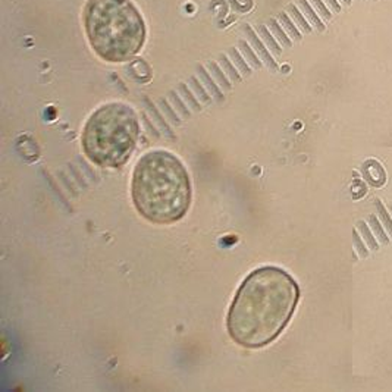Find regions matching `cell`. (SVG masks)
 Listing matches in <instances>:
<instances>
[{
	"label": "cell",
	"mask_w": 392,
	"mask_h": 392,
	"mask_svg": "<svg viewBox=\"0 0 392 392\" xmlns=\"http://www.w3.org/2000/svg\"><path fill=\"white\" fill-rule=\"evenodd\" d=\"M298 300L300 288L290 273L275 266L254 269L231 303L228 334L244 348H263L287 328Z\"/></svg>",
	"instance_id": "obj_1"
},
{
	"label": "cell",
	"mask_w": 392,
	"mask_h": 392,
	"mask_svg": "<svg viewBox=\"0 0 392 392\" xmlns=\"http://www.w3.org/2000/svg\"><path fill=\"white\" fill-rule=\"evenodd\" d=\"M131 198L135 210L156 225H170L188 213L193 190L182 160L168 150H150L137 160Z\"/></svg>",
	"instance_id": "obj_2"
},
{
	"label": "cell",
	"mask_w": 392,
	"mask_h": 392,
	"mask_svg": "<svg viewBox=\"0 0 392 392\" xmlns=\"http://www.w3.org/2000/svg\"><path fill=\"white\" fill-rule=\"evenodd\" d=\"M254 69L241 55L239 49H231L219 60L207 62L185 83L180 84L160 100L146 115L150 129L170 131L193 113L201 111L211 101L222 100L224 94Z\"/></svg>",
	"instance_id": "obj_3"
},
{
	"label": "cell",
	"mask_w": 392,
	"mask_h": 392,
	"mask_svg": "<svg viewBox=\"0 0 392 392\" xmlns=\"http://www.w3.org/2000/svg\"><path fill=\"white\" fill-rule=\"evenodd\" d=\"M85 35L101 60L124 63L146 43V24L131 0H87L83 12Z\"/></svg>",
	"instance_id": "obj_4"
},
{
	"label": "cell",
	"mask_w": 392,
	"mask_h": 392,
	"mask_svg": "<svg viewBox=\"0 0 392 392\" xmlns=\"http://www.w3.org/2000/svg\"><path fill=\"white\" fill-rule=\"evenodd\" d=\"M140 138V119L124 101H111L88 116L81 132L84 154L100 168L119 169L132 156Z\"/></svg>",
	"instance_id": "obj_5"
},
{
	"label": "cell",
	"mask_w": 392,
	"mask_h": 392,
	"mask_svg": "<svg viewBox=\"0 0 392 392\" xmlns=\"http://www.w3.org/2000/svg\"><path fill=\"white\" fill-rule=\"evenodd\" d=\"M245 32H247V35H248V39H250L252 44L254 46V49H256V52H257L259 57L262 59V62H263L265 65H267L269 68H273V69H275V68H276V62L273 60V57L270 56V53L267 52V49L265 47V44L257 39L256 32L253 31L250 25H245Z\"/></svg>",
	"instance_id": "obj_6"
},
{
	"label": "cell",
	"mask_w": 392,
	"mask_h": 392,
	"mask_svg": "<svg viewBox=\"0 0 392 392\" xmlns=\"http://www.w3.org/2000/svg\"><path fill=\"white\" fill-rule=\"evenodd\" d=\"M372 165H373V168H370L369 162L364 163V175L367 176V181L370 182L372 185L380 187L385 182V172H383V169H382V166L379 165L378 162L372 160Z\"/></svg>",
	"instance_id": "obj_7"
},
{
	"label": "cell",
	"mask_w": 392,
	"mask_h": 392,
	"mask_svg": "<svg viewBox=\"0 0 392 392\" xmlns=\"http://www.w3.org/2000/svg\"><path fill=\"white\" fill-rule=\"evenodd\" d=\"M297 3L301 8V11L304 12V16L307 18V21L311 24V27H314L317 31H323L325 29V24L320 21L319 14H316L314 9L310 6L308 0H297Z\"/></svg>",
	"instance_id": "obj_8"
},
{
	"label": "cell",
	"mask_w": 392,
	"mask_h": 392,
	"mask_svg": "<svg viewBox=\"0 0 392 392\" xmlns=\"http://www.w3.org/2000/svg\"><path fill=\"white\" fill-rule=\"evenodd\" d=\"M278 21L280 22V25L285 28L287 34L290 35V39H291V40H295V42L301 40V32L298 31L294 21L290 18L288 12H280V14L278 15Z\"/></svg>",
	"instance_id": "obj_9"
},
{
	"label": "cell",
	"mask_w": 392,
	"mask_h": 392,
	"mask_svg": "<svg viewBox=\"0 0 392 392\" xmlns=\"http://www.w3.org/2000/svg\"><path fill=\"white\" fill-rule=\"evenodd\" d=\"M287 12L290 14V16L293 18V21L295 22L297 27H300V29L303 32H311V24L307 21V18L304 15L300 12V9L297 8V5L291 3L288 8H287Z\"/></svg>",
	"instance_id": "obj_10"
},
{
	"label": "cell",
	"mask_w": 392,
	"mask_h": 392,
	"mask_svg": "<svg viewBox=\"0 0 392 392\" xmlns=\"http://www.w3.org/2000/svg\"><path fill=\"white\" fill-rule=\"evenodd\" d=\"M269 29L272 31V34L275 35V39L282 44L283 47H291L293 46V40L290 39V35L287 34V31H283L280 27V22L278 19H272L269 22Z\"/></svg>",
	"instance_id": "obj_11"
},
{
	"label": "cell",
	"mask_w": 392,
	"mask_h": 392,
	"mask_svg": "<svg viewBox=\"0 0 392 392\" xmlns=\"http://www.w3.org/2000/svg\"><path fill=\"white\" fill-rule=\"evenodd\" d=\"M357 228H359V232H360V234H362V237H363L364 242L367 244L369 250H372V252L379 250V241L375 238L373 232L369 229L367 224H366L364 221H359V222H357Z\"/></svg>",
	"instance_id": "obj_12"
},
{
	"label": "cell",
	"mask_w": 392,
	"mask_h": 392,
	"mask_svg": "<svg viewBox=\"0 0 392 392\" xmlns=\"http://www.w3.org/2000/svg\"><path fill=\"white\" fill-rule=\"evenodd\" d=\"M257 32L262 35V39L265 40L267 47H269L275 55H280L279 44L275 42V35L272 34V31L269 29V27H266V25H260V27H257Z\"/></svg>",
	"instance_id": "obj_13"
},
{
	"label": "cell",
	"mask_w": 392,
	"mask_h": 392,
	"mask_svg": "<svg viewBox=\"0 0 392 392\" xmlns=\"http://www.w3.org/2000/svg\"><path fill=\"white\" fill-rule=\"evenodd\" d=\"M239 50L242 52L244 57H245V59H247V60L252 63L254 69H260V68L263 66V62H262V59L259 57V55H256V53H254V50H253L252 47L248 46V43L239 42Z\"/></svg>",
	"instance_id": "obj_14"
},
{
	"label": "cell",
	"mask_w": 392,
	"mask_h": 392,
	"mask_svg": "<svg viewBox=\"0 0 392 392\" xmlns=\"http://www.w3.org/2000/svg\"><path fill=\"white\" fill-rule=\"evenodd\" d=\"M369 222H370V228H372V231H373V234H375V237H376L379 242L380 244H389V238H388V235H386V232L383 229V224L379 222L378 218L375 215H372Z\"/></svg>",
	"instance_id": "obj_15"
},
{
	"label": "cell",
	"mask_w": 392,
	"mask_h": 392,
	"mask_svg": "<svg viewBox=\"0 0 392 392\" xmlns=\"http://www.w3.org/2000/svg\"><path fill=\"white\" fill-rule=\"evenodd\" d=\"M376 207H378L379 210V219L382 221V224L385 226V229L389 232V235H391L392 238V218L391 215L388 213V210L385 209V206L382 204V201L380 200H376Z\"/></svg>",
	"instance_id": "obj_16"
},
{
	"label": "cell",
	"mask_w": 392,
	"mask_h": 392,
	"mask_svg": "<svg viewBox=\"0 0 392 392\" xmlns=\"http://www.w3.org/2000/svg\"><path fill=\"white\" fill-rule=\"evenodd\" d=\"M352 238H354V247H355V250L359 252L360 254V257H363L366 259L367 256H369V247H367V244H364L362 238H360V234H359V231H352Z\"/></svg>",
	"instance_id": "obj_17"
},
{
	"label": "cell",
	"mask_w": 392,
	"mask_h": 392,
	"mask_svg": "<svg viewBox=\"0 0 392 392\" xmlns=\"http://www.w3.org/2000/svg\"><path fill=\"white\" fill-rule=\"evenodd\" d=\"M316 9V12L319 15H322V18L325 21H329L332 18V12L326 8V3H323V0H310Z\"/></svg>",
	"instance_id": "obj_18"
},
{
	"label": "cell",
	"mask_w": 392,
	"mask_h": 392,
	"mask_svg": "<svg viewBox=\"0 0 392 392\" xmlns=\"http://www.w3.org/2000/svg\"><path fill=\"white\" fill-rule=\"evenodd\" d=\"M325 2H326V5L332 9V12L338 14V12L341 11V5L338 3V0H325Z\"/></svg>",
	"instance_id": "obj_19"
},
{
	"label": "cell",
	"mask_w": 392,
	"mask_h": 392,
	"mask_svg": "<svg viewBox=\"0 0 392 392\" xmlns=\"http://www.w3.org/2000/svg\"><path fill=\"white\" fill-rule=\"evenodd\" d=\"M341 2H342L344 5H350L351 3V0H341Z\"/></svg>",
	"instance_id": "obj_20"
},
{
	"label": "cell",
	"mask_w": 392,
	"mask_h": 392,
	"mask_svg": "<svg viewBox=\"0 0 392 392\" xmlns=\"http://www.w3.org/2000/svg\"><path fill=\"white\" fill-rule=\"evenodd\" d=\"M389 210H391V213H392V203H389Z\"/></svg>",
	"instance_id": "obj_21"
}]
</instances>
